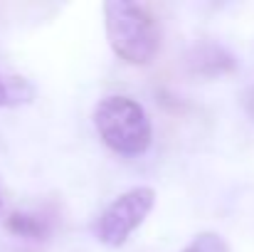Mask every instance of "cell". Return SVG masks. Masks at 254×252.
Here are the masks:
<instances>
[{
  "label": "cell",
  "instance_id": "cell-7",
  "mask_svg": "<svg viewBox=\"0 0 254 252\" xmlns=\"http://www.w3.org/2000/svg\"><path fill=\"white\" fill-rule=\"evenodd\" d=\"M242 106H245L247 116L254 121V84L252 86H247V89L242 91Z\"/></svg>",
  "mask_w": 254,
  "mask_h": 252
},
{
  "label": "cell",
  "instance_id": "cell-3",
  "mask_svg": "<svg viewBox=\"0 0 254 252\" xmlns=\"http://www.w3.org/2000/svg\"><path fill=\"white\" fill-rule=\"evenodd\" d=\"M156 205V190L148 185H136L111 200L101 215L96 218L94 235L106 248H121L131 233L146 220V215Z\"/></svg>",
  "mask_w": 254,
  "mask_h": 252
},
{
  "label": "cell",
  "instance_id": "cell-4",
  "mask_svg": "<svg viewBox=\"0 0 254 252\" xmlns=\"http://www.w3.org/2000/svg\"><path fill=\"white\" fill-rule=\"evenodd\" d=\"M185 67L188 72L197 75V77H220V75H230L237 70V60L232 52H227L222 45L217 42H200L192 50H188L185 55Z\"/></svg>",
  "mask_w": 254,
  "mask_h": 252
},
{
  "label": "cell",
  "instance_id": "cell-6",
  "mask_svg": "<svg viewBox=\"0 0 254 252\" xmlns=\"http://www.w3.org/2000/svg\"><path fill=\"white\" fill-rule=\"evenodd\" d=\"M183 252H230V248L217 233H200L190 240V245L183 248Z\"/></svg>",
  "mask_w": 254,
  "mask_h": 252
},
{
  "label": "cell",
  "instance_id": "cell-5",
  "mask_svg": "<svg viewBox=\"0 0 254 252\" xmlns=\"http://www.w3.org/2000/svg\"><path fill=\"white\" fill-rule=\"evenodd\" d=\"M5 230L27 243H45L50 238V220L32 210H15L5 218Z\"/></svg>",
  "mask_w": 254,
  "mask_h": 252
},
{
  "label": "cell",
  "instance_id": "cell-8",
  "mask_svg": "<svg viewBox=\"0 0 254 252\" xmlns=\"http://www.w3.org/2000/svg\"><path fill=\"white\" fill-rule=\"evenodd\" d=\"M10 101H12V96H10V89H7L5 80L0 77V106H5V104H10Z\"/></svg>",
  "mask_w": 254,
  "mask_h": 252
},
{
  "label": "cell",
  "instance_id": "cell-1",
  "mask_svg": "<svg viewBox=\"0 0 254 252\" xmlns=\"http://www.w3.org/2000/svg\"><path fill=\"white\" fill-rule=\"evenodd\" d=\"M104 25L111 50L128 65H148L158 57L163 32L158 17L138 2H104Z\"/></svg>",
  "mask_w": 254,
  "mask_h": 252
},
{
  "label": "cell",
  "instance_id": "cell-2",
  "mask_svg": "<svg viewBox=\"0 0 254 252\" xmlns=\"http://www.w3.org/2000/svg\"><path fill=\"white\" fill-rule=\"evenodd\" d=\"M94 126L101 141L121 154V156H138L151 146L153 126L146 109L124 94L106 96L94 109Z\"/></svg>",
  "mask_w": 254,
  "mask_h": 252
}]
</instances>
